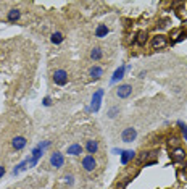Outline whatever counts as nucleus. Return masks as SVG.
<instances>
[{
  "mask_svg": "<svg viewBox=\"0 0 187 189\" xmlns=\"http://www.w3.org/2000/svg\"><path fill=\"white\" fill-rule=\"evenodd\" d=\"M102 97H103V89H97L92 95V102H90V110L94 113H97L100 110V105H102Z\"/></svg>",
  "mask_w": 187,
  "mask_h": 189,
  "instance_id": "f257e3e1",
  "label": "nucleus"
},
{
  "mask_svg": "<svg viewBox=\"0 0 187 189\" xmlns=\"http://www.w3.org/2000/svg\"><path fill=\"white\" fill-rule=\"evenodd\" d=\"M81 166L84 168V171H87V173H92L94 170L97 168V160L94 155H85L82 158V162H81Z\"/></svg>",
  "mask_w": 187,
  "mask_h": 189,
  "instance_id": "f03ea898",
  "label": "nucleus"
},
{
  "mask_svg": "<svg viewBox=\"0 0 187 189\" xmlns=\"http://www.w3.org/2000/svg\"><path fill=\"white\" fill-rule=\"evenodd\" d=\"M50 165H52L53 168H61L64 165V155L61 152H53L52 155H50Z\"/></svg>",
  "mask_w": 187,
  "mask_h": 189,
  "instance_id": "7ed1b4c3",
  "label": "nucleus"
},
{
  "mask_svg": "<svg viewBox=\"0 0 187 189\" xmlns=\"http://www.w3.org/2000/svg\"><path fill=\"white\" fill-rule=\"evenodd\" d=\"M131 94H132L131 84H119V86L116 87V97H119V99H127Z\"/></svg>",
  "mask_w": 187,
  "mask_h": 189,
  "instance_id": "20e7f679",
  "label": "nucleus"
},
{
  "mask_svg": "<svg viewBox=\"0 0 187 189\" xmlns=\"http://www.w3.org/2000/svg\"><path fill=\"white\" fill-rule=\"evenodd\" d=\"M53 82L56 86H64L68 82V73L64 69H56L53 73Z\"/></svg>",
  "mask_w": 187,
  "mask_h": 189,
  "instance_id": "39448f33",
  "label": "nucleus"
},
{
  "mask_svg": "<svg viewBox=\"0 0 187 189\" xmlns=\"http://www.w3.org/2000/svg\"><path fill=\"white\" fill-rule=\"evenodd\" d=\"M137 137V131H135V128H132V126H129V128H126L123 132H121V139H123V142H132L134 139Z\"/></svg>",
  "mask_w": 187,
  "mask_h": 189,
  "instance_id": "423d86ee",
  "label": "nucleus"
},
{
  "mask_svg": "<svg viewBox=\"0 0 187 189\" xmlns=\"http://www.w3.org/2000/svg\"><path fill=\"white\" fill-rule=\"evenodd\" d=\"M168 45V37L166 36H163V34H156V36L152 39V47L155 48H163V47H166Z\"/></svg>",
  "mask_w": 187,
  "mask_h": 189,
  "instance_id": "0eeeda50",
  "label": "nucleus"
},
{
  "mask_svg": "<svg viewBox=\"0 0 187 189\" xmlns=\"http://www.w3.org/2000/svg\"><path fill=\"white\" fill-rule=\"evenodd\" d=\"M44 155V149H42L40 145L34 147L32 149V153H31V162H29V166H35L37 165V162L40 160V157Z\"/></svg>",
  "mask_w": 187,
  "mask_h": 189,
  "instance_id": "6e6552de",
  "label": "nucleus"
},
{
  "mask_svg": "<svg viewBox=\"0 0 187 189\" xmlns=\"http://www.w3.org/2000/svg\"><path fill=\"white\" fill-rule=\"evenodd\" d=\"M26 144H27V141H26V137H23V136H15L11 139V147L15 150H23L26 147Z\"/></svg>",
  "mask_w": 187,
  "mask_h": 189,
  "instance_id": "1a4fd4ad",
  "label": "nucleus"
},
{
  "mask_svg": "<svg viewBox=\"0 0 187 189\" xmlns=\"http://www.w3.org/2000/svg\"><path fill=\"white\" fill-rule=\"evenodd\" d=\"M89 76H90V79L98 81V79L103 76V68H102V66H98V65H94V66L89 69Z\"/></svg>",
  "mask_w": 187,
  "mask_h": 189,
  "instance_id": "9d476101",
  "label": "nucleus"
},
{
  "mask_svg": "<svg viewBox=\"0 0 187 189\" xmlns=\"http://www.w3.org/2000/svg\"><path fill=\"white\" fill-rule=\"evenodd\" d=\"M185 155H187V152L182 149V147H176V149L172 150V153H171V157H172L174 162H184Z\"/></svg>",
  "mask_w": 187,
  "mask_h": 189,
  "instance_id": "9b49d317",
  "label": "nucleus"
},
{
  "mask_svg": "<svg viewBox=\"0 0 187 189\" xmlns=\"http://www.w3.org/2000/svg\"><path fill=\"white\" fill-rule=\"evenodd\" d=\"M84 149L87 150L89 155H92V153H97L98 152V141H95V139H89V141H85Z\"/></svg>",
  "mask_w": 187,
  "mask_h": 189,
  "instance_id": "f8f14e48",
  "label": "nucleus"
},
{
  "mask_svg": "<svg viewBox=\"0 0 187 189\" xmlns=\"http://www.w3.org/2000/svg\"><path fill=\"white\" fill-rule=\"evenodd\" d=\"M148 158L152 160H158V150H148V152H142L139 155V162L143 163V162H148Z\"/></svg>",
  "mask_w": 187,
  "mask_h": 189,
  "instance_id": "ddd939ff",
  "label": "nucleus"
},
{
  "mask_svg": "<svg viewBox=\"0 0 187 189\" xmlns=\"http://www.w3.org/2000/svg\"><path fill=\"white\" fill-rule=\"evenodd\" d=\"M82 150H84V147H82L81 144L74 142V144L68 145V149H66V153H68V155H81V153H82Z\"/></svg>",
  "mask_w": 187,
  "mask_h": 189,
  "instance_id": "4468645a",
  "label": "nucleus"
},
{
  "mask_svg": "<svg viewBox=\"0 0 187 189\" xmlns=\"http://www.w3.org/2000/svg\"><path fill=\"white\" fill-rule=\"evenodd\" d=\"M119 155H121V163H123V165H127V163L135 157V152H134V150H121Z\"/></svg>",
  "mask_w": 187,
  "mask_h": 189,
  "instance_id": "2eb2a0df",
  "label": "nucleus"
},
{
  "mask_svg": "<svg viewBox=\"0 0 187 189\" xmlns=\"http://www.w3.org/2000/svg\"><path fill=\"white\" fill-rule=\"evenodd\" d=\"M19 18H21V11L18 8H11V10H8V13H6V19H8L10 23H16Z\"/></svg>",
  "mask_w": 187,
  "mask_h": 189,
  "instance_id": "dca6fc26",
  "label": "nucleus"
},
{
  "mask_svg": "<svg viewBox=\"0 0 187 189\" xmlns=\"http://www.w3.org/2000/svg\"><path fill=\"white\" fill-rule=\"evenodd\" d=\"M124 71H126V66L124 65H121L116 71L113 73V76H111V84H114V82H118L119 79H123L124 78Z\"/></svg>",
  "mask_w": 187,
  "mask_h": 189,
  "instance_id": "f3484780",
  "label": "nucleus"
},
{
  "mask_svg": "<svg viewBox=\"0 0 187 189\" xmlns=\"http://www.w3.org/2000/svg\"><path fill=\"white\" fill-rule=\"evenodd\" d=\"M108 32H110V29H108V26H106V24H98L95 27V37H98V39L106 37V34H108Z\"/></svg>",
  "mask_w": 187,
  "mask_h": 189,
  "instance_id": "a211bd4d",
  "label": "nucleus"
},
{
  "mask_svg": "<svg viewBox=\"0 0 187 189\" xmlns=\"http://www.w3.org/2000/svg\"><path fill=\"white\" fill-rule=\"evenodd\" d=\"M63 40H64V36H63V32H60V31L52 32V36H50V42H52V44H55V45L61 44Z\"/></svg>",
  "mask_w": 187,
  "mask_h": 189,
  "instance_id": "6ab92c4d",
  "label": "nucleus"
},
{
  "mask_svg": "<svg viewBox=\"0 0 187 189\" xmlns=\"http://www.w3.org/2000/svg\"><path fill=\"white\" fill-rule=\"evenodd\" d=\"M147 39H148V34L145 31H139L137 34H135V42H137L139 45H145Z\"/></svg>",
  "mask_w": 187,
  "mask_h": 189,
  "instance_id": "aec40b11",
  "label": "nucleus"
},
{
  "mask_svg": "<svg viewBox=\"0 0 187 189\" xmlns=\"http://www.w3.org/2000/svg\"><path fill=\"white\" fill-rule=\"evenodd\" d=\"M102 55H103V52H102V48H100V47H94L90 50V58L94 61H98L100 58H102Z\"/></svg>",
  "mask_w": 187,
  "mask_h": 189,
  "instance_id": "412c9836",
  "label": "nucleus"
},
{
  "mask_svg": "<svg viewBox=\"0 0 187 189\" xmlns=\"http://www.w3.org/2000/svg\"><path fill=\"white\" fill-rule=\"evenodd\" d=\"M29 162H31V157H27V158H26V160H23L21 163H18L15 168H13V174H18L21 170H24L26 165H29Z\"/></svg>",
  "mask_w": 187,
  "mask_h": 189,
  "instance_id": "4be33fe9",
  "label": "nucleus"
},
{
  "mask_svg": "<svg viewBox=\"0 0 187 189\" xmlns=\"http://www.w3.org/2000/svg\"><path fill=\"white\" fill-rule=\"evenodd\" d=\"M168 142H169V145H172V147L176 149V147H179V142H181V141H179V137H177V136H171Z\"/></svg>",
  "mask_w": 187,
  "mask_h": 189,
  "instance_id": "5701e85b",
  "label": "nucleus"
},
{
  "mask_svg": "<svg viewBox=\"0 0 187 189\" xmlns=\"http://www.w3.org/2000/svg\"><path fill=\"white\" fill-rule=\"evenodd\" d=\"M177 124L181 126L182 136H184V139H185V141H187V124H185V123H182V121H177Z\"/></svg>",
  "mask_w": 187,
  "mask_h": 189,
  "instance_id": "b1692460",
  "label": "nucleus"
},
{
  "mask_svg": "<svg viewBox=\"0 0 187 189\" xmlns=\"http://www.w3.org/2000/svg\"><path fill=\"white\" fill-rule=\"evenodd\" d=\"M63 179H64V183H66L68 186H73V184H74V178L71 176V174H66V176H63Z\"/></svg>",
  "mask_w": 187,
  "mask_h": 189,
  "instance_id": "393cba45",
  "label": "nucleus"
},
{
  "mask_svg": "<svg viewBox=\"0 0 187 189\" xmlns=\"http://www.w3.org/2000/svg\"><path fill=\"white\" fill-rule=\"evenodd\" d=\"M118 111H119V108H118V107L111 108V110L108 111V116H110V118H114V116H116V113H118Z\"/></svg>",
  "mask_w": 187,
  "mask_h": 189,
  "instance_id": "a878e982",
  "label": "nucleus"
},
{
  "mask_svg": "<svg viewBox=\"0 0 187 189\" xmlns=\"http://www.w3.org/2000/svg\"><path fill=\"white\" fill-rule=\"evenodd\" d=\"M44 105H45V107H50V105H52V97H45V99H44Z\"/></svg>",
  "mask_w": 187,
  "mask_h": 189,
  "instance_id": "bb28decb",
  "label": "nucleus"
},
{
  "mask_svg": "<svg viewBox=\"0 0 187 189\" xmlns=\"http://www.w3.org/2000/svg\"><path fill=\"white\" fill-rule=\"evenodd\" d=\"M187 37V32H181V34H179V37L176 39V42H181V40H184Z\"/></svg>",
  "mask_w": 187,
  "mask_h": 189,
  "instance_id": "cd10ccee",
  "label": "nucleus"
},
{
  "mask_svg": "<svg viewBox=\"0 0 187 189\" xmlns=\"http://www.w3.org/2000/svg\"><path fill=\"white\" fill-rule=\"evenodd\" d=\"M158 163V160H148V162H145V166H150V165H155Z\"/></svg>",
  "mask_w": 187,
  "mask_h": 189,
  "instance_id": "c85d7f7f",
  "label": "nucleus"
},
{
  "mask_svg": "<svg viewBox=\"0 0 187 189\" xmlns=\"http://www.w3.org/2000/svg\"><path fill=\"white\" fill-rule=\"evenodd\" d=\"M3 174H5V166L0 165V178H3Z\"/></svg>",
  "mask_w": 187,
  "mask_h": 189,
  "instance_id": "c756f323",
  "label": "nucleus"
},
{
  "mask_svg": "<svg viewBox=\"0 0 187 189\" xmlns=\"http://www.w3.org/2000/svg\"><path fill=\"white\" fill-rule=\"evenodd\" d=\"M147 76V71H140V74H139V78H145Z\"/></svg>",
  "mask_w": 187,
  "mask_h": 189,
  "instance_id": "7c9ffc66",
  "label": "nucleus"
}]
</instances>
